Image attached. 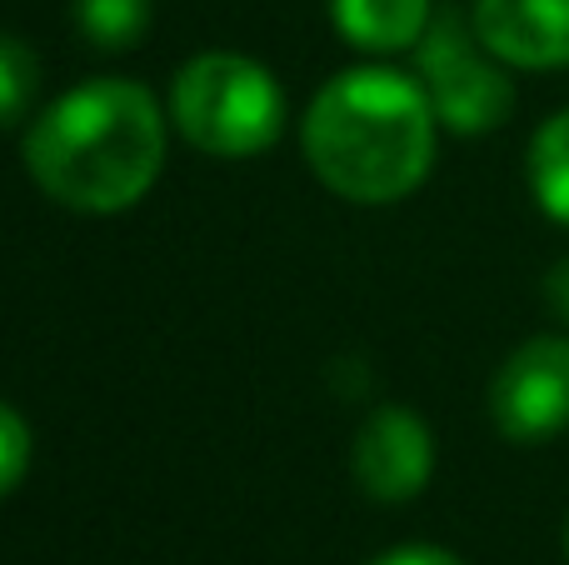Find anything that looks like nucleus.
I'll return each mask as SVG.
<instances>
[{
	"instance_id": "nucleus-6",
	"label": "nucleus",
	"mask_w": 569,
	"mask_h": 565,
	"mask_svg": "<svg viewBox=\"0 0 569 565\" xmlns=\"http://www.w3.org/2000/svg\"><path fill=\"white\" fill-rule=\"evenodd\" d=\"M435 470V436L415 410L380 406L355 436V480L370 500L400 506L425 490Z\"/></svg>"
},
{
	"instance_id": "nucleus-2",
	"label": "nucleus",
	"mask_w": 569,
	"mask_h": 565,
	"mask_svg": "<svg viewBox=\"0 0 569 565\" xmlns=\"http://www.w3.org/2000/svg\"><path fill=\"white\" fill-rule=\"evenodd\" d=\"M435 116L420 80L385 66H355L325 80L305 116L310 170L355 206L405 200L435 166Z\"/></svg>"
},
{
	"instance_id": "nucleus-4",
	"label": "nucleus",
	"mask_w": 569,
	"mask_h": 565,
	"mask_svg": "<svg viewBox=\"0 0 569 565\" xmlns=\"http://www.w3.org/2000/svg\"><path fill=\"white\" fill-rule=\"evenodd\" d=\"M500 56L485 50L480 36L460 26L455 16L430 20L420 40V80L430 96L440 126L455 136H485V130L505 126L515 110V86L500 66Z\"/></svg>"
},
{
	"instance_id": "nucleus-10",
	"label": "nucleus",
	"mask_w": 569,
	"mask_h": 565,
	"mask_svg": "<svg viewBox=\"0 0 569 565\" xmlns=\"http://www.w3.org/2000/svg\"><path fill=\"white\" fill-rule=\"evenodd\" d=\"M76 26L96 50H130L150 30V0H76Z\"/></svg>"
},
{
	"instance_id": "nucleus-8",
	"label": "nucleus",
	"mask_w": 569,
	"mask_h": 565,
	"mask_svg": "<svg viewBox=\"0 0 569 565\" xmlns=\"http://www.w3.org/2000/svg\"><path fill=\"white\" fill-rule=\"evenodd\" d=\"M335 30L370 56L410 50L430 30V0H330Z\"/></svg>"
},
{
	"instance_id": "nucleus-7",
	"label": "nucleus",
	"mask_w": 569,
	"mask_h": 565,
	"mask_svg": "<svg viewBox=\"0 0 569 565\" xmlns=\"http://www.w3.org/2000/svg\"><path fill=\"white\" fill-rule=\"evenodd\" d=\"M475 36L520 70L569 66V0H475Z\"/></svg>"
},
{
	"instance_id": "nucleus-1",
	"label": "nucleus",
	"mask_w": 569,
	"mask_h": 565,
	"mask_svg": "<svg viewBox=\"0 0 569 565\" xmlns=\"http://www.w3.org/2000/svg\"><path fill=\"white\" fill-rule=\"evenodd\" d=\"M166 120L146 86L100 76L50 100L26 136V170L56 206L116 216L156 186Z\"/></svg>"
},
{
	"instance_id": "nucleus-9",
	"label": "nucleus",
	"mask_w": 569,
	"mask_h": 565,
	"mask_svg": "<svg viewBox=\"0 0 569 565\" xmlns=\"http://www.w3.org/2000/svg\"><path fill=\"white\" fill-rule=\"evenodd\" d=\"M525 166H530V190L540 200V210L569 226V110L550 116L535 130Z\"/></svg>"
},
{
	"instance_id": "nucleus-5",
	"label": "nucleus",
	"mask_w": 569,
	"mask_h": 565,
	"mask_svg": "<svg viewBox=\"0 0 569 565\" xmlns=\"http://www.w3.org/2000/svg\"><path fill=\"white\" fill-rule=\"evenodd\" d=\"M490 420L515 446L569 430V336H535L505 356L490 380Z\"/></svg>"
},
{
	"instance_id": "nucleus-3",
	"label": "nucleus",
	"mask_w": 569,
	"mask_h": 565,
	"mask_svg": "<svg viewBox=\"0 0 569 565\" xmlns=\"http://www.w3.org/2000/svg\"><path fill=\"white\" fill-rule=\"evenodd\" d=\"M170 120L196 150L220 160L260 156L280 140L284 96L280 80L260 60L236 50H210L176 70Z\"/></svg>"
},
{
	"instance_id": "nucleus-15",
	"label": "nucleus",
	"mask_w": 569,
	"mask_h": 565,
	"mask_svg": "<svg viewBox=\"0 0 569 565\" xmlns=\"http://www.w3.org/2000/svg\"><path fill=\"white\" fill-rule=\"evenodd\" d=\"M565 551H569V521H565Z\"/></svg>"
},
{
	"instance_id": "nucleus-12",
	"label": "nucleus",
	"mask_w": 569,
	"mask_h": 565,
	"mask_svg": "<svg viewBox=\"0 0 569 565\" xmlns=\"http://www.w3.org/2000/svg\"><path fill=\"white\" fill-rule=\"evenodd\" d=\"M26 470H30V426L20 420L16 406L0 400V500L20 486Z\"/></svg>"
},
{
	"instance_id": "nucleus-11",
	"label": "nucleus",
	"mask_w": 569,
	"mask_h": 565,
	"mask_svg": "<svg viewBox=\"0 0 569 565\" xmlns=\"http://www.w3.org/2000/svg\"><path fill=\"white\" fill-rule=\"evenodd\" d=\"M40 90V60L20 36H0V126L26 120Z\"/></svg>"
},
{
	"instance_id": "nucleus-14",
	"label": "nucleus",
	"mask_w": 569,
	"mask_h": 565,
	"mask_svg": "<svg viewBox=\"0 0 569 565\" xmlns=\"http://www.w3.org/2000/svg\"><path fill=\"white\" fill-rule=\"evenodd\" d=\"M545 306L555 310V320H560V326H569V256L555 260L550 276H545Z\"/></svg>"
},
{
	"instance_id": "nucleus-13",
	"label": "nucleus",
	"mask_w": 569,
	"mask_h": 565,
	"mask_svg": "<svg viewBox=\"0 0 569 565\" xmlns=\"http://www.w3.org/2000/svg\"><path fill=\"white\" fill-rule=\"evenodd\" d=\"M370 565H465V561L450 556V551H440V546H400V551L375 556Z\"/></svg>"
}]
</instances>
